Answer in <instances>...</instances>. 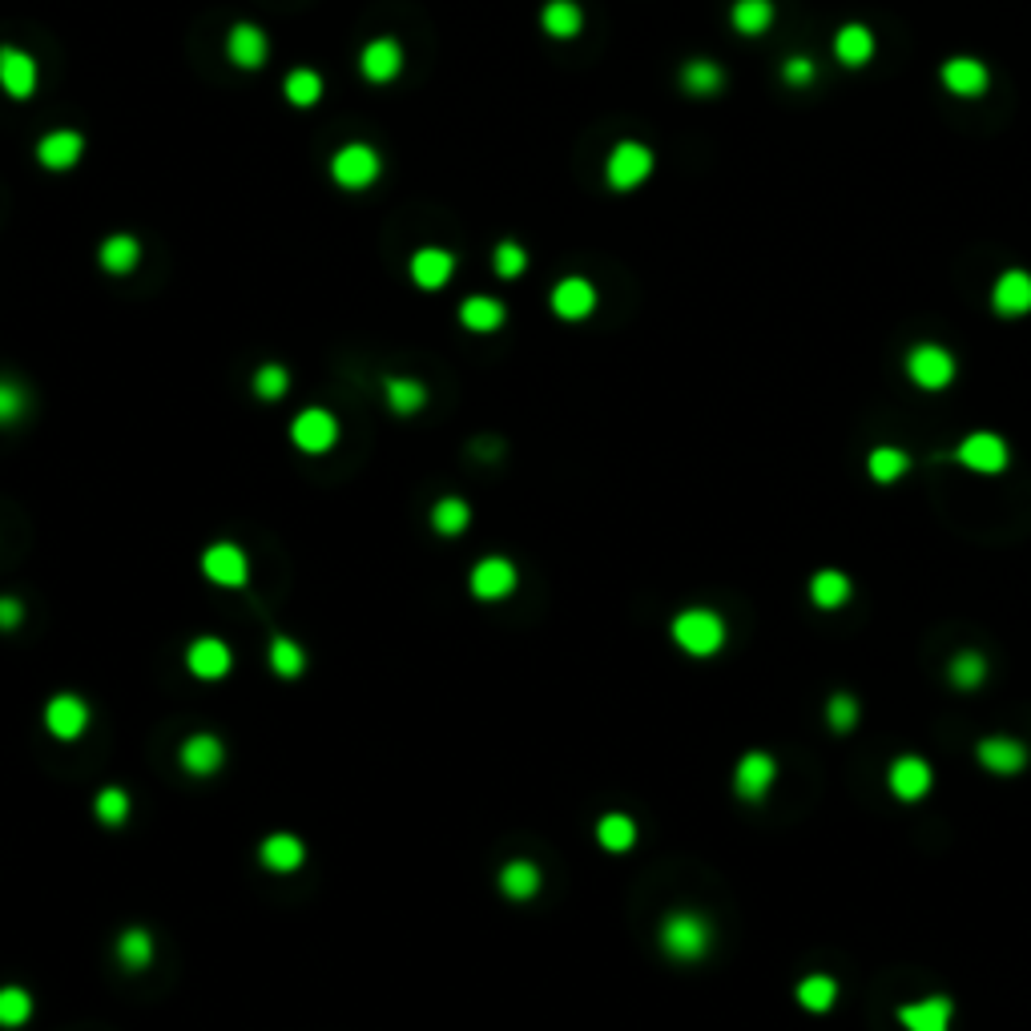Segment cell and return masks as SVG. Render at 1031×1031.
I'll return each mask as SVG.
<instances>
[{
  "instance_id": "6da1fadb",
  "label": "cell",
  "mask_w": 1031,
  "mask_h": 1031,
  "mask_svg": "<svg viewBox=\"0 0 1031 1031\" xmlns=\"http://www.w3.org/2000/svg\"><path fill=\"white\" fill-rule=\"evenodd\" d=\"M673 641H677L689 657H709V653H718L721 641H725V625H721L718 612L689 609L673 621Z\"/></svg>"
},
{
  "instance_id": "7c38bea8",
  "label": "cell",
  "mask_w": 1031,
  "mask_h": 1031,
  "mask_svg": "<svg viewBox=\"0 0 1031 1031\" xmlns=\"http://www.w3.org/2000/svg\"><path fill=\"white\" fill-rule=\"evenodd\" d=\"M45 725H49L53 737L73 742V737H81L85 725H89V706L73 694H57L49 706H45Z\"/></svg>"
},
{
  "instance_id": "277c9868",
  "label": "cell",
  "mask_w": 1031,
  "mask_h": 1031,
  "mask_svg": "<svg viewBox=\"0 0 1031 1031\" xmlns=\"http://www.w3.org/2000/svg\"><path fill=\"white\" fill-rule=\"evenodd\" d=\"M661 947L673 959H701L709 947V923L701 915H669L661 927Z\"/></svg>"
},
{
  "instance_id": "836d02e7",
  "label": "cell",
  "mask_w": 1031,
  "mask_h": 1031,
  "mask_svg": "<svg viewBox=\"0 0 1031 1031\" xmlns=\"http://www.w3.org/2000/svg\"><path fill=\"white\" fill-rule=\"evenodd\" d=\"M283 98L290 101V105H299V110L319 105V98H323V77L314 73V69H295V73H286Z\"/></svg>"
},
{
  "instance_id": "8d00e7d4",
  "label": "cell",
  "mask_w": 1031,
  "mask_h": 1031,
  "mask_svg": "<svg viewBox=\"0 0 1031 1031\" xmlns=\"http://www.w3.org/2000/svg\"><path fill=\"white\" fill-rule=\"evenodd\" d=\"M597 843L605 846V850H612V855L629 850V846L637 843L633 818H625V814H609V818H600L597 822Z\"/></svg>"
},
{
  "instance_id": "8fae6325",
  "label": "cell",
  "mask_w": 1031,
  "mask_h": 1031,
  "mask_svg": "<svg viewBox=\"0 0 1031 1031\" xmlns=\"http://www.w3.org/2000/svg\"><path fill=\"white\" fill-rule=\"evenodd\" d=\"M992 311L1004 319H1019L1031 311V274L1028 271H1004L992 286Z\"/></svg>"
},
{
  "instance_id": "60d3db41",
  "label": "cell",
  "mask_w": 1031,
  "mask_h": 1031,
  "mask_svg": "<svg viewBox=\"0 0 1031 1031\" xmlns=\"http://www.w3.org/2000/svg\"><path fill=\"white\" fill-rule=\"evenodd\" d=\"M870 480H879V484H891V480H898V476L907 472V456L898 448H874L870 451Z\"/></svg>"
},
{
  "instance_id": "52a82bcc",
  "label": "cell",
  "mask_w": 1031,
  "mask_h": 1031,
  "mask_svg": "<svg viewBox=\"0 0 1031 1031\" xmlns=\"http://www.w3.org/2000/svg\"><path fill=\"white\" fill-rule=\"evenodd\" d=\"M955 460L963 463V468H971V472L995 476V472H1004L1007 468V444L992 432H975L959 444Z\"/></svg>"
},
{
  "instance_id": "83f0119b",
  "label": "cell",
  "mask_w": 1031,
  "mask_h": 1031,
  "mask_svg": "<svg viewBox=\"0 0 1031 1031\" xmlns=\"http://www.w3.org/2000/svg\"><path fill=\"white\" fill-rule=\"evenodd\" d=\"M302 858H307V850H302V843L295 838V834H274V838L262 843V867L274 870V874L299 870Z\"/></svg>"
},
{
  "instance_id": "ee69618b",
  "label": "cell",
  "mask_w": 1031,
  "mask_h": 1031,
  "mask_svg": "<svg viewBox=\"0 0 1031 1031\" xmlns=\"http://www.w3.org/2000/svg\"><path fill=\"white\" fill-rule=\"evenodd\" d=\"M98 818L105 822V826H122V822L129 818V798H125V790H117V786H105V790H101Z\"/></svg>"
},
{
  "instance_id": "7dc6e473",
  "label": "cell",
  "mask_w": 1031,
  "mask_h": 1031,
  "mask_svg": "<svg viewBox=\"0 0 1031 1031\" xmlns=\"http://www.w3.org/2000/svg\"><path fill=\"white\" fill-rule=\"evenodd\" d=\"M25 408H28L25 391H21L16 383H9V379H0V427H9V423L21 420Z\"/></svg>"
},
{
  "instance_id": "8992f818",
  "label": "cell",
  "mask_w": 1031,
  "mask_h": 1031,
  "mask_svg": "<svg viewBox=\"0 0 1031 1031\" xmlns=\"http://www.w3.org/2000/svg\"><path fill=\"white\" fill-rule=\"evenodd\" d=\"M907 375L915 379V387L923 391H943L951 379H955V359L947 347H935V343H923L907 355Z\"/></svg>"
},
{
  "instance_id": "3957f363",
  "label": "cell",
  "mask_w": 1031,
  "mask_h": 1031,
  "mask_svg": "<svg viewBox=\"0 0 1031 1031\" xmlns=\"http://www.w3.org/2000/svg\"><path fill=\"white\" fill-rule=\"evenodd\" d=\"M379 170H383L379 153H375L371 146H363V141H351V146H343V150L331 158V177H335L343 190H367L375 177H379Z\"/></svg>"
},
{
  "instance_id": "1f68e13d",
  "label": "cell",
  "mask_w": 1031,
  "mask_h": 1031,
  "mask_svg": "<svg viewBox=\"0 0 1031 1031\" xmlns=\"http://www.w3.org/2000/svg\"><path fill=\"white\" fill-rule=\"evenodd\" d=\"M681 85H685V93H694V98H713V93L725 85V73H721L718 61H689L681 69Z\"/></svg>"
},
{
  "instance_id": "f35d334b",
  "label": "cell",
  "mask_w": 1031,
  "mask_h": 1031,
  "mask_svg": "<svg viewBox=\"0 0 1031 1031\" xmlns=\"http://www.w3.org/2000/svg\"><path fill=\"white\" fill-rule=\"evenodd\" d=\"M834 999H838V983L826 980V975H810V980L798 983V1004L810 1007V1011H830Z\"/></svg>"
},
{
  "instance_id": "9a60e30c",
  "label": "cell",
  "mask_w": 1031,
  "mask_h": 1031,
  "mask_svg": "<svg viewBox=\"0 0 1031 1031\" xmlns=\"http://www.w3.org/2000/svg\"><path fill=\"white\" fill-rule=\"evenodd\" d=\"M226 53H230V61L238 65V69H262L266 65V57H271V41H266V33H262L259 25H234L230 28V41H226Z\"/></svg>"
},
{
  "instance_id": "d6986e66",
  "label": "cell",
  "mask_w": 1031,
  "mask_h": 1031,
  "mask_svg": "<svg viewBox=\"0 0 1031 1031\" xmlns=\"http://www.w3.org/2000/svg\"><path fill=\"white\" fill-rule=\"evenodd\" d=\"M186 665L202 681H218V677L230 673V649H226L218 637H198L186 653Z\"/></svg>"
},
{
  "instance_id": "ffe728a7",
  "label": "cell",
  "mask_w": 1031,
  "mask_h": 1031,
  "mask_svg": "<svg viewBox=\"0 0 1031 1031\" xmlns=\"http://www.w3.org/2000/svg\"><path fill=\"white\" fill-rule=\"evenodd\" d=\"M898 1019H903L907 1031H947L951 1028V999L931 995V999L907 1004V1007H898Z\"/></svg>"
},
{
  "instance_id": "e0dca14e",
  "label": "cell",
  "mask_w": 1031,
  "mask_h": 1031,
  "mask_svg": "<svg viewBox=\"0 0 1031 1031\" xmlns=\"http://www.w3.org/2000/svg\"><path fill=\"white\" fill-rule=\"evenodd\" d=\"M943 85L955 98H983L987 93V65L980 57H951L943 65Z\"/></svg>"
},
{
  "instance_id": "f6af8a7d",
  "label": "cell",
  "mask_w": 1031,
  "mask_h": 1031,
  "mask_svg": "<svg viewBox=\"0 0 1031 1031\" xmlns=\"http://www.w3.org/2000/svg\"><path fill=\"white\" fill-rule=\"evenodd\" d=\"M286 387H290V375L278 363H266L259 375H254V396L259 399H283Z\"/></svg>"
},
{
  "instance_id": "5b68a950",
  "label": "cell",
  "mask_w": 1031,
  "mask_h": 1031,
  "mask_svg": "<svg viewBox=\"0 0 1031 1031\" xmlns=\"http://www.w3.org/2000/svg\"><path fill=\"white\" fill-rule=\"evenodd\" d=\"M290 439H295V448L307 451V456H323V451L335 448L339 420L323 408H307V411L295 415V423H290Z\"/></svg>"
},
{
  "instance_id": "e575fe53",
  "label": "cell",
  "mask_w": 1031,
  "mask_h": 1031,
  "mask_svg": "<svg viewBox=\"0 0 1031 1031\" xmlns=\"http://www.w3.org/2000/svg\"><path fill=\"white\" fill-rule=\"evenodd\" d=\"M117 959H122V967L129 971H141L153 963V939L150 931H141V927H129V931L117 939Z\"/></svg>"
},
{
  "instance_id": "f546056e",
  "label": "cell",
  "mask_w": 1031,
  "mask_h": 1031,
  "mask_svg": "<svg viewBox=\"0 0 1031 1031\" xmlns=\"http://www.w3.org/2000/svg\"><path fill=\"white\" fill-rule=\"evenodd\" d=\"M98 259H101V271L125 274V271H134V266H137V259H141V247H137L134 234H113V238H105V242H101Z\"/></svg>"
},
{
  "instance_id": "5bb4252c",
  "label": "cell",
  "mask_w": 1031,
  "mask_h": 1031,
  "mask_svg": "<svg viewBox=\"0 0 1031 1031\" xmlns=\"http://www.w3.org/2000/svg\"><path fill=\"white\" fill-rule=\"evenodd\" d=\"M85 153V137L77 129H53L37 141V162L45 170H73Z\"/></svg>"
},
{
  "instance_id": "4fadbf2b",
  "label": "cell",
  "mask_w": 1031,
  "mask_h": 1031,
  "mask_svg": "<svg viewBox=\"0 0 1031 1031\" xmlns=\"http://www.w3.org/2000/svg\"><path fill=\"white\" fill-rule=\"evenodd\" d=\"M202 572H206L214 584H222V588H238V584H247V576H250L247 552H242V548H234V545L206 548V557H202Z\"/></svg>"
},
{
  "instance_id": "2e32d148",
  "label": "cell",
  "mask_w": 1031,
  "mask_h": 1031,
  "mask_svg": "<svg viewBox=\"0 0 1031 1031\" xmlns=\"http://www.w3.org/2000/svg\"><path fill=\"white\" fill-rule=\"evenodd\" d=\"M359 69H363L367 81H375V85L396 81L399 69H403V49H399L391 37L371 41V45H363V53H359Z\"/></svg>"
},
{
  "instance_id": "30bf717a",
  "label": "cell",
  "mask_w": 1031,
  "mask_h": 1031,
  "mask_svg": "<svg viewBox=\"0 0 1031 1031\" xmlns=\"http://www.w3.org/2000/svg\"><path fill=\"white\" fill-rule=\"evenodd\" d=\"M468 584H472V593L480 600H504L516 588V564L504 557H488L472 569Z\"/></svg>"
},
{
  "instance_id": "484cf974",
  "label": "cell",
  "mask_w": 1031,
  "mask_h": 1031,
  "mask_svg": "<svg viewBox=\"0 0 1031 1031\" xmlns=\"http://www.w3.org/2000/svg\"><path fill=\"white\" fill-rule=\"evenodd\" d=\"M504 319H508L504 302L488 299V295H472V299L460 302V323L468 327V331H476V335L500 331V327H504Z\"/></svg>"
},
{
  "instance_id": "c3c4849f",
  "label": "cell",
  "mask_w": 1031,
  "mask_h": 1031,
  "mask_svg": "<svg viewBox=\"0 0 1031 1031\" xmlns=\"http://www.w3.org/2000/svg\"><path fill=\"white\" fill-rule=\"evenodd\" d=\"M826 718H830V725L838 733H846V730H855V721H858V701L850 694H834L830 697V706H826Z\"/></svg>"
},
{
  "instance_id": "7a4b0ae2",
  "label": "cell",
  "mask_w": 1031,
  "mask_h": 1031,
  "mask_svg": "<svg viewBox=\"0 0 1031 1031\" xmlns=\"http://www.w3.org/2000/svg\"><path fill=\"white\" fill-rule=\"evenodd\" d=\"M649 174H653V150H649V146H641V141H621V146H612L609 162H605V177H609L612 190L629 194V190L641 186Z\"/></svg>"
},
{
  "instance_id": "cb8c5ba5",
  "label": "cell",
  "mask_w": 1031,
  "mask_h": 1031,
  "mask_svg": "<svg viewBox=\"0 0 1031 1031\" xmlns=\"http://www.w3.org/2000/svg\"><path fill=\"white\" fill-rule=\"evenodd\" d=\"M980 761L992 774H1019L1028 766V749L1011 737H987V742H980Z\"/></svg>"
},
{
  "instance_id": "bcb514c9",
  "label": "cell",
  "mask_w": 1031,
  "mask_h": 1031,
  "mask_svg": "<svg viewBox=\"0 0 1031 1031\" xmlns=\"http://www.w3.org/2000/svg\"><path fill=\"white\" fill-rule=\"evenodd\" d=\"M492 266H496L500 278H516L528 266V254H524L520 242H500L496 254H492Z\"/></svg>"
},
{
  "instance_id": "b9f144b4",
  "label": "cell",
  "mask_w": 1031,
  "mask_h": 1031,
  "mask_svg": "<svg viewBox=\"0 0 1031 1031\" xmlns=\"http://www.w3.org/2000/svg\"><path fill=\"white\" fill-rule=\"evenodd\" d=\"M33 1016V999L21 987H0V1028H21Z\"/></svg>"
},
{
  "instance_id": "d6a6232c",
  "label": "cell",
  "mask_w": 1031,
  "mask_h": 1031,
  "mask_svg": "<svg viewBox=\"0 0 1031 1031\" xmlns=\"http://www.w3.org/2000/svg\"><path fill=\"white\" fill-rule=\"evenodd\" d=\"M810 597H814L818 609H838V605H846V597H850V581H846L843 572L822 569V572H814V581H810Z\"/></svg>"
},
{
  "instance_id": "4316f807",
  "label": "cell",
  "mask_w": 1031,
  "mask_h": 1031,
  "mask_svg": "<svg viewBox=\"0 0 1031 1031\" xmlns=\"http://www.w3.org/2000/svg\"><path fill=\"white\" fill-rule=\"evenodd\" d=\"M834 57H838L846 69H862V65L874 57V37H870V28H862V25L838 28V37H834Z\"/></svg>"
},
{
  "instance_id": "d4e9b609",
  "label": "cell",
  "mask_w": 1031,
  "mask_h": 1031,
  "mask_svg": "<svg viewBox=\"0 0 1031 1031\" xmlns=\"http://www.w3.org/2000/svg\"><path fill=\"white\" fill-rule=\"evenodd\" d=\"M540 28H545L548 37L572 41L584 28L581 4H576V0H548L545 13H540Z\"/></svg>"
},
{
  "instance_id": "7bdbcfd3",
  "label": "cell",
  "mask_w": 1031,
  "mask_h": 1031,
  "mask_svg": "<svg viewBox=\"0 0 1031 1031\" xmlns=\"http://www.w3.org/2000/svg\"><path fill=\"white\" fill-rule=\"evenodd\" d=\"M983 677H987V661H983L980 653H959V657L951 661V681H955L959 689H975Z\"/></svg>"
},
{
  "instance_id": "681fc988",
  "label": "cell",
  "mask_w": 1031,
  "mask_h": 1031,
  "mask_svg": "<svg viewBox=\"0 0 1031 1031\" xmlns=\"http://www.w3.org/2000/svg\"><path fill=\"white\" fill-rule=\"evenodd\" d=\"M782 77L790 81V85H806V81H814V61L810 57H790L782 69Z\"/></svg>"
},
{
  "instance_id": "ba28073f",
  "label": "cell",
  "mask_w": 1031,
  "mask_h": 1031,
  "mask_svg": "<svg viewBox=\"0 0 1031 1031\" xmlns=\"http://www.w3.org/2000/svg\"><path fill=\"white\" fill-rule=\"evenodd\" d=\"M552 311H557V319H564V323L588 319V314L597 311V290H593V283L581 278V274L560 278V283L552 286Z\"/></svg>"
},
{
  "instance_id": "44dd1931",
  "label": "cell",
  "mask_w": 1031,
  "mask_h": 1031,
  "mask_svg": "<svg viewBox=\"0 0 1031 1031\" xmlns=\"http://www.w3.org/2000/svg\"><path fill=\"white\" fill-rule=\"evenodd\" d=\"M774 774H778V766H774L770 754H746V758L737 761L733 786H737V794L742 798H761L766 790H770Z\"/></svg>"
},
{
  "instance_id": "ab89813d",
  "label": "cell",
  "mask_w": 1031,
  "mask_h": 1031,
  "mask_svg": "<svg viewBox=\"0 0 1031 1031\" xmlns=\"http://www.w3.org/2000/svg\"><path fill=\"white\" fill-rule=\"evenodd\" d=\"M387 403H391L396 415H411V411H420L427 403V391L415 379H387Z\"/></svg>"
},
{
  "instance_id": "f907efd6",
  "label": "cell",
  "mask_w": 1031,
  "mask_h": 1031,
  "mask_svg": "<svg viewBox=\"0 0 1031 1031\" xmlns=\"http://www.w3.org/2000/svg\"><path fill=\"white\" fill-rule=\"evenodd\" d=\"M21 617H25L21 600H16V597H0V629H4V633H9V629H16V625H21Z\"/></svg>"
},
{
  "instance_id": "7402d4cb",
  "label": "cell",
  "mask_w": 1031,
  "mask_h": 1031,
  "mask_svg": "<svg viewBox=\"0 0 1031 1031\" xmlns=\"http://www.w3.org/2000/svg\"><path fill=\"white\" fill-rule=\"evenodd\" d=\"M182 766H186L190 774H198V778H206V774H214L218 766H222L226 749L222 742L214 737V733H194V737H186V746H182Z\"/></svg>"
},
{
  "instance_id": "d590c367",
  "label": "cell",
  "mask_w": 1031,
  "mask_h": 1031,
  "mask_svg": "<svg viewBox=\"0 0 1031 1031\" xmlns=\"http://www.w3.org/2000/svg\"><path fill=\"white\" fill-rule=\"evenodd\" d=\"M468 520H472V508H468L460 496L439 500V504L432 508V528L435 532H444V536H460L463 528H468Z\"/></svg>"
},
{
  "instance_id": "ac0fdd59",
  "label": "cell",
  "mask_w": 1031,
  "mask_h": 1031,
  "mask_svg": "<svg viewBox=\"0 0 1031 1031\" xmlns=\"http://www.w3.org/2000/svg\"><path fill=\"white\" fill-rule=\"evenodd\" d=\"M451 271H456V259L444 247H423L411 259V283L420 286V290H439L451 278Z\"/></svg>"
},
{
  "instance_id": "74e56055",
  "label": "cell",
  "mask_w": 1031,
  "mask_h": 1031,
  "mask_svg": "<svg viewBox=\"0 0 1031 1031\" xmlns=\"http://www.w3.org/2000/svg\"><path fill=\"white\" fill-rule=\"evenodd\" d=\"M266 657H271V669L278 673V677H299L302 669H307V657H302V649L290 641V637H274L271 649H266Z\"/></svg>"
},
{
  "instance_id": "603a6c76",
  "label": "cell",
  "mask_w": 1031,
  "mask_h": 1031,
  "mask_svg": "<svg viewBox=\"0 0 1031 1031\" xmlns=\"http://www.w3.org/2000/svg\"><path fill=\"white\" fill-rule=\"evenodd\" d=\"M891 790H895V798H903V802L923 798L931 790V766L923 758H898L895 766H891Z\"/></svg>"
},
{
  "instance_id": "9c48e42d",
  "label": "cell",
  "mask_w": 1031,
  "mask_h": 1031,
  "mask_svg": "<svg viewBox=\"0 0 1031 1031\" xmlns=\"http://www.w3.org/2000/svg\"><path fill=\"white\" fill-rule=\"evenodd\" d=\"M0 89L16 101H28L37 93V61L16 45L0 49Z\"/></svg>"
},
{
  "instance_id": "4dcf8cb0",
  "label": "cell",
  "mask_w": 1031,
  "mask_h": 1031,
  "mask_svg": "<svg viewBox=\"0 0 1031 1031\" xmlns=\"http://www.w3.org/2000/svg\"><path fill=\"white\" fill-rule=\"evenodd\" d=\"M500 891L508 898H532L536 891H540V870H536L532 862L516 858V862H508V867L500 870Z\"/></svg>"
},
{
  "instance_id": "f1b7e54d",
  "label": "cell",
  "mask_w": 1031,
  "mask_h": 1031,
  "mask_svg": "<svg viewBox=\"0 0 1031 1031\" xmlns=\"http://www.w3.org/2000/svg\"><path fill=\"white\" fill-rule=\"evenodd\" d=\"M730 21L742 37H761V33L774 25V4L770 0H737Z\"/></svg>"
}]
</instances>
